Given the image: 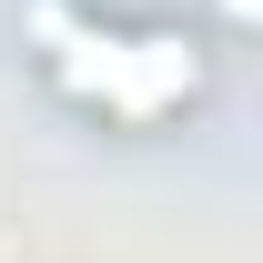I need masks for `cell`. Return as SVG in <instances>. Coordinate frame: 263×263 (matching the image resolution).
Wrapping results in <instances>:
<instances>
[{"label": "cell", "mask_w": 263, "mask_h": 263, "mask_svg": "<svg viewBox=\"0 0 263 263\" xmlns=\"http://www.w3.org/2000/svg\"><path fill=\"white\" fill-rule=\"evenodd\" d=\"M21 31H31L41 71H51V91L71 111H101L111 132H152L172 111H193L213 61H202L193 31H142V21H101L81 0H31L21 10Z\"/></svg>", "instance_id": "1"}, {"label": "cell", "mask_w": 263, "mask_h": 263, "mask_svg": "<svg viewBox=\"0 0 263 263\" xmlns=\"http://www.w3.org/2000/svg\"><path fill=\"white\" fill-rule=\"evenodd\" d=\"M223 21H243V31H263V0H223Z\"/></svg>", "instance_id": "2"}]
</instances>
